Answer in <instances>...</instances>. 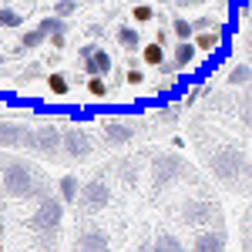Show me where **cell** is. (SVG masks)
<instances>
[{"label": "cell", "mask_w": 252, "mask_h": 252, "mask_svg": "<svg viewBox=\"0 0 252 252\" xmlns=\"http://www.w3.org/2000/svg\"><path fill=\"white\" fill-rule=\"evenodd\" d=\"M81 205V212H101V209H108L111 205V189H108V182L104 178H91V182H84L81 185L78 198H74Z\"/></svg>", "instance_id": "8992f818"}, {"label": "cell", "mask_w": 252, "mask_h": 252, "mask_svg": "<svg viewBox=\"0 0 252 252\" xmlns=\"http://www.w3.org/2000/svg\"><path fill=\"white\" fill-rule=\"evenodd\" d=\"M58 232H61V229H44V232H34V239H31V249H61Z\"/></svg>", "instance_id": "7402d4cb"}, {"label": "cell", "mask_w": 252, "mask_h": 252, "mask_svg": "<svg viewBox=\"0 0 252 252\" xmlns=\"http://www.w3.org/2000/svg\"><path fill=\"white\" fill-rule=\"evenodd\" d=\"M138 51H141V61H145L148 67H161V64H165V44H158V40H152V44L141 40Z\"/></svg>", "instance_id": "e0dca14e"}, {"label": "cell", "mask_w": 252, "mask_h": 252, "mask_svg": "<svg viewBox=\"0 0 252 252\" xmlns=\"http://www.w3.org/2000/svg\"><path fill=\"white\" fill-rule=\"evenodd\" d=\"M118 172H121V182H128V185H131V182H135V161H121V165H118Z\"/></svg>", "instance_id": "1f68e13d"}, {"label": "cell", "mask_w": 252, "mask_h": 252, "mask_svg": "<svg viewBox=\"0 0 252 252\" xmlns=\"http://www.w3.org/2000/svg\"><path fill=\"white\" fill-rule=\"evenodd\" d=\"M115 37H118V47H121V51H128V54L141 47V34H138V27H118Z\"/></svg>", "instance_id": "44dd1931"}, {"label": "cell", "mask_w": 252, "mask_h": 252, "mask_svg": "<svg viewBox=\"0 0 252 252\" xmlns=\"http://www.w3.org/2000/svg\"><path fill=\"white\" fill-rule=\"evenodd\" d=\"M192 44H195V51H202V54H215V51L222 47V31H215V27H209V31H195Z\"/></svg>", "instance_id": "9a60e30c"}, {"label": "cell", "mask_w": 252, "mask_h": 252, "mask_svg": "<svg viewBox=\"0 0 252 252\" xmlns=\"http://www.w3.org/2000/svg\"><path fill=\"white\" fill-rule=\"evenodd\" d=\"M0 189L7 198H40L47 192L44 172L37 165H31L27 158H0Z\"/></svg>", "instance_id": "6da1fadb"}, {"label": "cell", "mask_w": 252, "mask_h": 252, "mask_svg": "<svg viewBox=\"0 0 252 252\" xmlns=\"http://www.w3.org/2000/svg\"><path fill=\"white\" fill-rule=\"evenodd\" d=\"M61 222H64V202H61V195L44 192L37 198V205H34L27 225H31L34 232H44V229H61Z\"/></svg>", "instance_id": "5b68a950"}, {"label": "cell", "mask_w": 252, "mask_h": 252, "mask_svg": "<svg viewBox=\"0 0 252 252\" xmlns=\"http://www.w3.org/2000/svg\"><path fill=\"white\" fill-rule=\"evenodd\" d=\"M135 3H141V0H135Z\"/></svg>", "instance_id": "e575fe53"}, {"label": "cell", "mask_w": 252, "mask_h": 252, "mask_svg": "<svg viewBox=\"0 0 252 252\" xmlns=\"http://www.w3.org/2000/svg\"><path fill=\"white\" fill-rule=\"evenodd\" d=\"M40 44H44V34H40V31H27V34H20V47H24V51L40 47Z\"/></svg>", "instance_id": "4316f807"}, {"label": "cell", "mask_w": 252, "mask_h": 252, "mask_svg": "<svg viewBox=\"0 0 252 252\" xmlns=\"http://www.w3.org/2000/svg\"><path fill=\"white\" fill-rule=\"evenodd\" d=\"M44 84H47V91H51L54 97H67L71 94V81H67L64 71H51V74L44 78Z\"/></svg>", "instance_id": "d6986e66"}, {"label": "cell", "mask_w": 252, "mask_h": 252, "mask_svg": "<svg viewBox=\"0 0 252 252\" xmlns=\"http://www.w3.org/2000/svg\"><path fill=\"white\" fill-rule=\"evenodd\" d=\"M84 88H88V94L91 97H108V84H104V74H88V81H84Z\"/></svg>", "instance_id": "603a6c76"}, {"label": "cell", "mask_w": 252, "mask_h": 252, "mask_svg": "<svg viewBox=\"0 0 252 252\" xmlns=\"http://www.w3.org/2000/svg\"><path fill=\"white\" fill-rule=\"evenodd\" d=\"M195 44L192 37L189 40H175V51H172V71H185V67H192V61H195Z\"/></svg>", "instance_id": "5bb4252c"}, {"label": "cell", "mask_w": 252, "mask_h": 252, "mask_svg": "<svg viewBox=\"0 0 252 252\" xmlns=\"http://www.w3.org/2000/svg\"><path fill=\"white\" fill-rule=\"evenodd\" d=\"M91 152H94V141L84 128H78V125L61 128V155L64 158H78L81 161V158H91Z\"/></svg>", "instance_id": "52a82bcc"}, {"label": "cell", "mask_w": 252, "mask_h": 252, "mask_svg": "<svg viewBox=\"0 0 252 252\" xmlns=\"http://www.w3.org/2000/svg\"><path fill=\"white\" fill-rule=\"evenodd\" d=\"M101 131H104V141L108 145H128L131 138H135V121H125V118H108V121H101Z\"/></svg>", "instance_id": "9c48e42d"}, {"label": "cell", "mask_w": 252, "mask_h": 252, "mask_svg": "<svg viewBox=\"0 0 252 252\" xmlns=\"http://www.w3.org/2000/svg\"><path fill=\"white\" fill-rule=\"evenodd\" d=\"M172 34H175V40H189L192 37V20L189 17H175L172 20Z\"/></svg>", "instance_id": "d4e9b609"}, {"label": "cell", "mask_w": 252, "mask_h": 252, "mask_svg": "<svg viewBox=\"0 0 252 252\" xmlns=\"http://www.w3.org/2000/svg\"><path fill=\"white\" fill-rule=\"evenodd\" d=\"M24 135H27V125L0 121V148H20L24 145Z\"/></svg>", "instance_id": "7c38bea8"}, {"label": "cell", "mask_w": 252, "mask_h": 252, "mask_svg": "<svg viewBox=\"0 0 252 252\" xmlns=\"http://www.w3.org/2000/svg\"><path fill=\"white\" fill-rule=\"evenodd\" d=\"M81 71H84V74H108V71H111V54L101 51V47H94L88 58L81 61Z\"/></svg>", "instance_id": "4fadbf2b"}, {"label": "cell", "mask_w": 252, "mask_h": 252, "mask_svg": "<svg viewBox=\"0 0 252 252\" xmlns=\"http://www.w3.org/2000/svg\"><path fill=\"white\" fill-rule=\"evenodd\" d=\"M225 81H229V88H249V81H252L249 61H242V64H232V67H229V74H225Z\"/></svg>", "instance_id": "ac0fdd59"}, {"label": "cell", "mask_w": 252, "mask_h": 252, "mask_svg": "<svg viewBox=\"0 0 252 252\" xmlns=\"http://www.w3.org/2000/svg\"><path fill=\"white\" fill-rule=\"evenodd\" d=\"M158 3H168V0H158Z\"/></svg>", "instance_id": "836d02e7"}, {"label": "cell", "mask_w": 252, "mask_h": 252, "mask_svg": "<svg viewBox=\"0 0 252 252\" xmlns=\"http://www.w3.org/2000/svg\"><path fill=\"white\" fill-rule=\"evenodd\" d=\"M155 121H158V125H165V128H168L172 121H178V104H172V108H161V111L155 115Z\"/></svg>", "instance_id": "f1b7e54d"}, {"label": "cell", "mask_w": 252, "mask_h": 252, "mask_svg": "<svg viewBox=\"0 0 252 252\" xmlns=\"http://www.w3.org/2000/svg\"><path fill=\"white\" fill-rule=\"evenodd\" d=\"M152 249L155 252H182L185 249V239L175 232H158L155 239H152Z\"/></svg>", "instance_id": "2e32d148"}, {"label": "cell", "mask_w": 252, "mask_h": 252, "mask_svg": "<svg viewBox=\"0 0 252 252\" xmlns=\"http://www.w3.org/2000/svg\"><path fill=\"white\" fill-rule=\"evenodd\" d=\"M44 44H51L54 51H64V47H67V37H64V31H54V34L44 37Z\"/></svg>", "instance_id": "4dcf8cb0"}, {"label": "cell", "mask_w": 252, "mask_h": 252, "mask_svg": "<svg viewBox=\"0 0 252 252\" xmlns=\"http://www.w3.org/2000/svg\"><path fill=\"white\" fill-rule=\"evenodd\" d=\"M37 31L44 34V37H47V34H54V31H64V17H58V14H54V17H44L37 24Z\"/></svg>", "instance_id": "484cf974"}, {"label": "cell", "mask_w": 252, "mask_h": 252, "mask_svg": "<svg viewBox=\"0 0 252 252\" xmlns=\"http://www.w3.org/2000/svg\"><path fill=\"white\" fill-rule=\"evenodd\" d=\"M0 27H20V14L10 10V7H3L0 10Z\"/></svg>", "instance_id": "f546056e"}, {"label": "cell", "mask_w": 252, "mask_h": 252, "mask_svg": "<svg viewBox=\"0 0 252 252\" xmlns=\"http://www.w3.org/2000/svg\"><path fill=\"white\" fill-rule=\"evenodd\" d=\"M20 148H27V152H34L40 158H51V161H58L61 155V125H34V128H27V135H24V145Z\"/></svg>", "instance_id": "3957f363"}, {"label": "cell", "mask_w": 252, "mask_h": 252, "mask_svg": "<svg viewBox=\"0 0 252 252\" xmlns=\"http://www.w3.org/2000/svg\"><path fill=\"white\" fill-rule=\"evenodd\" d=\"M209 172L225 185V189H235V192H249V155L235 145H219L212 155H209Z\"/></svg>", "instance_id": "7a4b0ae2"}, {"label": "cell", "mask_w": 252, "mask_h": 252, "mask_svg": "<svg viewBox=\"0 0 252 252\" xmlns=\"http://www.w3.org/2000/svg\"><path fill=\"white\" fill-rule=\"evenodd\" d=\"M78 192H81V178L78 175H64V178L58 182V195H61L64 205H71V202L78 198Z\"/></svg>", "instance_id": "ffe728a7"}, {"label": "cell", "mask_w": 252, "mask_h": 252, "mask_svg": "<svg viewBox=\"0 0 252 252\" xmlns=\"http://www.w3.org/2000/svg\"><path fill=\"white\" fill-rule=\"evenodd\" d=\"M148 175H152V185H155V189H168V185L182 182V178L189 175V165L175 155V152H161V155L152 158Z\"/></svg>", "instance_id": "277c9868"}, {"label": "cell", "mask_w": 252, "mask_h": 252, "mask_svg": "<svg viewBox=\"0 0 252 252\" xmlns=\"http://www.w3.org/2000/svg\"><path fill=\"white\" fill-rule=\"evenodd\" d=\"M74 10H78V0H58V3H54V14H58V17H71V14H74Z\"/></svg>", "instance_id": "83f0119b"}, {"label": "cell", "mask_w": 252, "mask_h": 252, "mask_svg": "<svg viewBox=\"0 0 252 252\" xmlns=\"http://www.w3.org/2000/svg\"><path fill=\"white\" fill-rule=\"evenodd\" d=\"M131 20H135V24H152V20H155V10H152V3H148V0L135 3V7H131Z\"/></svg>", "instance_id": "cb8c5ba5"}, {"label": "cell", "mask_w": 252, "mask_h": 252, "mask_svg": "<svg viewBox=\"0 0 252 252\" xmlns=\"http://www.w3.org/2000/svg\"><path fill=\"white\" fill-rule=\"evenodd\" d=\"M74 246L84 249V252H104V249H111V235L104 232L101 225H84L74 235Z\"/></svg>", "instance_id": "30bf717a"}, {"label": "cell", "mask_w": 252, "mask_h": 252, "mask_svg": "<svg viewBox=\"0 0 252 252\" xmlns=\"http://www.w3.org/2000/svg\"><path fill=\"white\" fill-rule=\"evenodd\" d=\"M225 246H229L225 229H205V225H202V232L192 239L195 252H225Z\"/></svg>", "instance_id": "8fae6325"}, {"label": "cell", "mask_w": 252, "mask_h": 252, "mask_svg": "<svg viewBox=\"0 0 252 252\" xmlns=\"http://www.w3.org/2000/svg\"><path fill=\"white\" fill-rule=\"evenodd\" d=\"M125 81H128L131 88H138V84H145V71H141V67H128V74H125Z\"/></svg>", "instance_id": "d6a6232c"}, {"label": "cell", "mask_w": 252, "mask_h": 252, "mask_svg": "<svg viewBox=\"0 0 252 252\" xmlns=\"http://www.w3.org/2000/svg\"><path fill=\"white\" fill-rule=\"evenodd\" d=\"M182 222L185 225H205L212 222V229H222V212L215 209V202H198V198H189L182 202Z\"/></svg>", "instance_id": "ba28073f"}]
</instances>
